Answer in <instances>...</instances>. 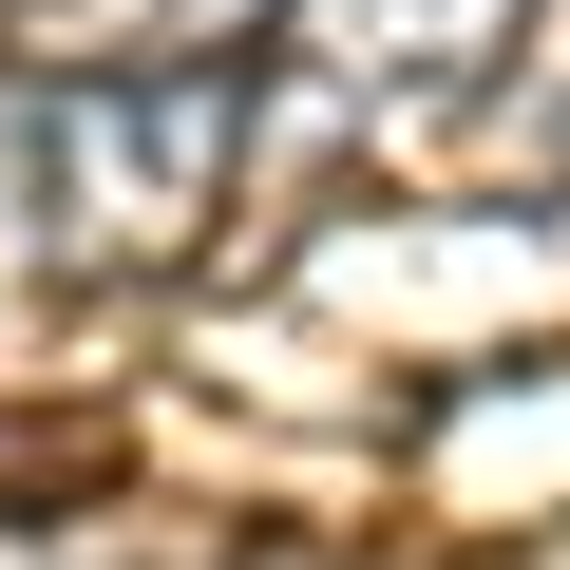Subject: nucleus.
<instances>
[{"label":"nucleus","instance_id":"20e7f679","mask_svg":"<svg viewBox=\"0 0 570 570\" xmlns=\"http://www.w3.org/2000/svg\"><path fill=\"white\" fill-rule=\"evenodd\" d=\"M153 20H171V58H247V39L285 20V0H153Z\"/></svg>","mask_w":570,"mask_h":570},{"label":"nucleus","instance_id":"f03ea898","mask_svg":"<svg viewBox=\"0 0 570 570\" xmlns=\"http://www.w3.org/2000/svg\"><path fill=\"white\" fill-rule=\"evenodd\" d=\"M285 39H305L324 96H362V115H438V96L494 77L513 0H285Z\"/></svg>","mask_w":570,"mask_h":570},{"label":"nucleus","instance_id":"7ed1b4c3","mask_svg":"<svg viewBox=\"0 0 570 570\" xmlns=\"http://www.w3.org/2000/svg\"><path fill=\"white\" fill-rule=\"evenodd\" d=\"M456 115H475V171L570 190V0H513V39H494V77H475Z\"/></svg>","mask_w":570,"mask_h":570},{"label":"nucleus","instance_id":"f257e3e1","mask_svg":"<svg viewBox=\"0 0 570 570\" xmlns=\"http://www.w3.org/2000/svg\"><path fill=\"white\" fill-rule=\"evenodd\" d=\"M247 171V58H58L0 77V209L58 285H153Z\"/></svg>","mask_w":570,"mask_h":570}]
</instances>
